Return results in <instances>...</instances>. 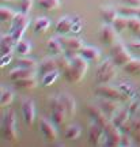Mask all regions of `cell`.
Here are the masks:
<instances>
[{"label": "cell", "mask_w": 140, "mask_h": 147, "mask_svg": "<svg viewBox=\"0 0 140 147\" xmlns=\"http://www.w3.org/2000/svg\"><path fill=\"white\" fill-rule=\"evenodd\" d=\"M57 67H59V71L60 72H64L65 69H68V67L71 65V57L67 56V55H64V56H60V57H57Z\"/></svg>", "instance_id": "cell-37"}, {"label": "cell", "mask_w": 140, "mask_h": 147, "mask_svg": "<svg viewBox=\"0 0 140 147\" xmlns=\"http://www.w3.org/2000/svg\"><path fill=\"white\" fill-rule=\"evenodd\" d=\"M118 87L128 98H132V97L135 95V89H133L132 83H129V82H122V83H120Z\"/></svg>", "instance_id": "cell-39"}, {"label": "cell", "mask_w": 140, "mask_h": 147, "mask_svg": "<svg viewBox=\"0 0 140 147\" xmlns=\"http://www.w3.org/2000/svg\"><path fill=\"white\" fill-rule=\"evenodd\" d=\"M118 101H114V100H110V98H104V97H99L98 100V106L102 109L105 115L109 117L110 120L113 119V116L117 113V110L120 109Z\"/></svg>", "instance_id": "cell-12"}, {"label": "cell", "mask_w": 140, "mask_h": 147, "mask_svg": "<svg viewBox=\"0 0 140 147\" xmlns=\"http://www.w3.org/2000/svg\"><path fill=\"white\" fill-rule=\"evenodd\" d=\"M122 3L132 7H140V0H122Z\"/></svg>", "instance_id": "cell-47"}, {"label": "cell", "mask_w": 140, "mask_h": 147, "mask_svg": "<svg viewBox=\"0 0 140 147\" xmlns=\"http://www.w3.org/2000/svg\"><path fill=\"white\" fill-rule=\"evenodd\" d=\"M129 51V48H127L124 45V42L121 41H116L114 44H112L110 57H112L114 63L117 64V67H124L125 64H128L133 59Z\"/></svg>", "instance_id": "cell-4"}, {"label": "cell", "mask_w": 140, "mask_h": 147, "mask_svg": "<svg viewBox=\"0 0 140 147\" xmlns=\"http://www.w3.org/2000/svg\"><path fill=\"white\" fill-rule=\"evenodd\" d=\"M124 71L131 75H140V59H132L128 64H125Z\"/></svg>", "instance_id": "cell-29"}, {"label": "cell", "mask_w": 140, "mask_h": 147, "mask_svg": "<svg viewBox=\"0 0 140 147\" xmlns=\"http://www.w3.org/2000/svg\"><path fill=\"white\" fill-rule=\"evenodd\" d=\"M40 132L42 134V136L45 138L49 142H53L57 139V128L56 124H52L49 120L42 119L40 120Z\"/></svg>", "instance_id": "cell-13"}, {"label": "cell", "mask_w": 140, "mask_h": 147, "mask_svg": "<svg viewBox=\"0 0 140 147\" xmlns=\"http://www.w3.org/2000/svg\"><path fill=\"white\" fill-rule=\"evenodd\" d=\"M137 8L139 7H132V5H120L118 7V12H121L122 15H127V16H135L137 15Z\"/></svg>", "instance_id": "cell-38"}, {"label": "cell", "mask_w": 140, "mask_h": 147, "mask_svg": "<svg viewBox=\"0 0 140 147\" xmlns=\"http://www.w3.org/2000/svg\"><path fill=\"white\" fill-rule=\"evenodd\" d=\"M116 68H117V64L112 60V57L104 60L95 71V82H97V84H105L112 82L114 76H116Z\"/></svg>", "instance_id": "cell-3"}, {"label": "cell", "mask_w": 140, "mask_h": 147, "mask_svg": "<svg viewBox=\"0 0 140 147\" xmlns=\"http://www.w3.org/2000/svg\"><path fill=\"white\" fill-rule=\"evenodd\" d=\"M117 30L114 29V26L112 23H105L104 26L101 27V32H99V38L101 41L109 45V44H114L117 40Z\"/></svg>", "instance_id": "cell-14"}, {"label": "cell", "mask_w": 140, "mask_h": 147, "mask_svg": "<svg viewBox=\"0 0 140 147\" xmlns=\"http://www.w3.org/2000/svg\"><path fill=\"white\" fill-rule=\"evenodd\" d=\"M128 21H129V16L127 15H118L116 19H114V22L112 23L114 26V29L117 30V32H124V30H127L128 29Z\"/></svg>", "instance_id": "cell-30"}, {"label": "cell", "mask_w": 140, "mask_h": 147, "mask_svg": "<svg viewBox=\"0 0 140 147\" xmlns=\"http://www.w3.org/2000/svg\"><path fill=\"white\" fill-rule=\"evenodd\" d=\"M95 94L98 97H104V98H110L114 101H125L129 100L127 95L120 90V87L116 86H110V84L105 83V84H99L98 87L95 89Z\"/></svg>", "instance_id": "cell-7"}, {"label": "cell", "mask_w": 140, "mask_h": 147, "mask_svg": "<svg viewBox=\"0 0 140 147\" xmlns=\"http://www.w3.org/2000/svg\"><path fill=\"white\" fill-rule=\"evenodd\" d=\"M21 109L25 123L29 127L33 125V123L36 120V104H34V101L31 98H25L21 104Z\"/></svg>", "instance_id": "cell-9"}, {"label": "cell", "mask_w": 140, "mask_h": 147, "mask_svg": "<svg viewBox=\"0 0 140 147\" xmlns=\"http://www.w3.org/2000/svg\"><path fill=\"white\" fill-rule=\"evenodd\" d=\"M63 45L65 48L67 52H80L82 48L84 47V42L82 38H78V37H60Z\"/></svg>", "instance_id": "cell-15"}, {"label": "cell", "mask_w": 140, "mask_h": 147, "mask_svg": "<svg viewBox=\"0 0 140 147\" xmlns=\"http://www.w3.org/2000/svg\"><path fill=\"white\" fill-rule=\"evenodd\" d=\"M37 79L36 76H30V78H25V79H21V80H16L15 82V86L18 89H22V90H33L37 87Z\"/></svg>", "instance_id": "cell-24"}, {"label": "cell", "mask_w": 140, "mask_h": 147, "mask_svg": "<svg viewBox=\"0 0 140 147\" xmlns=\"http://www.w3.org/2000/svg\"><path fill=\"white\" fill-rule=\"evenodd\" d=\"M132 138H133V142L136 146H140V129L132 131Z\"/></svg>", "instance_id": "cell-46"}, {"label": "cell", "mask_w": 140, "mask_h": 147, "mask_svg": "<svg viewBox=\"0 0 140 147\" xmlns=\"http://www.w3.org/2000/svg\"><path fill=\"white\" fill-rule=\"evenodd\" d=\"M139 38H140V34H139Z\"/></svg>", "instance_id": "cell-50"}, {"label": "cell", "mask_w": 140, "mask_h": 147, "mask_svg": "<svg viewBox=\"0 0 140 147\" xmlns=\"http://www.w3.org/2000/svg\"><path fill=\"white\" fill-rule=\"evenodd\" d=\"M105 131V144L110 147H117L121 146V139H122V134L120 131L118 127L114 125V123L112 120L106 124L104 128Z\"/></svg>", "instance_id": "cell-8"}, {"label": "cell", "mask_w": 140, "mask_h": 147, "mask_svg": "<svg viewBox=\"0 0 140 147\" xmlns=\"http://www.w3.org/2000/svg\"><path fill=\"white\" fill-rule=\"evenodd\" d=\"M101 15H102V18H104V21L106 22V23H113L114 19L118 16V11L116 10L114 7H112V5H108V7H104V8H102Z\"/></svg>", "instance_id": "cell-27"}, {"label": "cell", "mask_w": 140, "mask_h": 147, "mask_svg": "<svg viewBox=\"0 0 140 147\" xmlns=\"http://www.w3.org/2000/svg\"><path fill=\"white\" fill-rule=\"evenodd\" d=\"M3 1H12V0H3Z\"/></svg>", "instance_id": "cell-49"}, {"label": "cell", "mask_w": 140, "mask_h": 147, "mask_svg": "<svg viewBox=\"0 0 140 147\" xmlns=\"http://www.w3.org/2000/svg\"><path fill=\"white\" fill-rule=\"evenodd\" d=\"M1 135L8 142H15L18 139L16 132V116L12 109H8L4 113V117L1 120Z\"/></svg>", "instance_id": "cell-2"}, {"label": "cell", "mask_w": 140, "mask_h": 147, "mask_svg": "<svg viewBox=\"0 0 140 147\" xmlns=\"http://www.w3.org/2000/svg\"><path fill=\"white\" fill-rule=\"evenodd\" d=\"M139 101L137 100H133V101H131V105L128 106V110H129V113L131 115H133V113H135L136 110L139 109Z\"/></svg>", "instance_id": "cell-44"}, {"label": "cell", "mask_w": 140, "mask_h": 147, "mask_svg": "<svg viewBox=\"0 0 140 147\" xmlns=\"http://www.w3.org/2000/svg\"><path fill=\"white\" fill-rule=\"evenodd\" d=\"M49 106H50V115H52V120L56 125H61L67 119V110L63 105V101L60 98V94L55 95L49 100Z\"/></svg>", "instance_id": "cell-6"}, {"label": "cell", "mask_w": 140, "mask_h": 147, "mask_svg": "<svg viewBox=\"0 0 140 147\" xmlns=\"http://www.w3.org/2000/svg\"><path fill=\"white\" fill-rule=\"evenodd\" d=\"M80 55H82L87 61H91V63L98 61L99 59H101V51H99L98 48L91 47V45H87V47L84 45V47L82 48V51H80Z\"/></svg>", "instance_id": "cell-19"}, {"label": "cell", "mask_w": 140, "mask_h": 147, "mask_svg": "<svg viewBox=\"0 0 140 147\" xmlns=\"http://www.w3.org/2000/svg\"><path fill=\"white\" fill-rule=\"evenodd\" d=\"M15 51L18 55L21 56H25V55H29L31 51V44L29 41H25V40H21L15 45Z\"/></svg>", "instance_id": "cell-32"}, {"label": "cell", "mask_w": 140, "mask_h": 147, "mask_svg": "<svg viewBox=\"0 0 140 147\" xmlns=\"http://www.w3.org/2000/svg\"><path fill=\"white\" fill-rule=\"evenodd\" d=\"M18 65H19V67H23V68L34 69V71H36L37 68H40L38 61L34 60V59H30V57H21L18 60Z\"/></svg>", "instance_id": "cell-31"}, {"label": "cell", "mask_w": 140, "mask_h": 147, "mask_svg": "<svg viewBox=\"0 0 140 147\" xmlns=\"http://www.w3.org/2000/svg\"><path fill=\"white\" fill-rule=\"evenodd\" d=\"M87 113H88V116L93 119L94 123H97V124L101 125L102 128H105L106 124L110 121V119L102 112V109H101L98 105H88L87 106Z\"/></svg>", "instance_id": "cell-11"}, {"label": "cell", "mask_w": 140, "mask_h": 147, "mask_svg": "<svg viewBox=\"0 0 140 147\" xmlns=\"http://www.w3.org/2000/svg\"><path fill=\"white\" fill-rule=\"evenodd\" d=\"M27 26H29V18L27 14L25 12H16V15L14 16V19L11 21V26H10V33L12 34L15 42H18L22 40V36L25 34Z\"/></svg>", "instance_id": "cell-5"}, {"label": "cell", "mask_w": 140, "mask_h": 147, "mask_svg": "<svg viewBox=\"0 0 140 147\" xmlns=\"http://www.w3.org/2000/svg\"><path fill=\"white\" fill-rule=\"evenodd\" d=\"M8 76H10V79L12 82H16V80H21V79H25V78L36 76V72H34V69L23 68V67H19V65H18V68L12 69Z\"/></svg>", "instance_id": "cell-18"}, {"label": "cell", "mask_w": 140, "mask_h": 147, "mask_svg": "<svg viewBox=\"0 0 140 147\" xmlns=\"http://www.w3.org/2000/svg\"><path fill=\"white\" fill-rule=\"evenodd\" d=\"M56 69H59V67H57V60L53 57L44 59L42 63L40 64V72H41L42 75L52 72V71H56Z\"/></svg>", "instance_id": "cell-23"}, {"label": "cell", "mask_w": 140, "mask_h": 147, "mask_svg": "<svg viewBox=\"0 0 140 147\" xmlns=\"http://www.w3.org/2000/svg\"><path fill=\"white\" fill-rule=\"evenodd\" d=\"M14 45H16V42H15V40H14V37H12L11 33L1 34V37H0V52H1V55L12 53Z\"/></svg>", "instance_id": "cell-16"}, {"label": "cell", "mask_w": 140, "mask_h": 147, "mask_svg": "<svg viewBox=\"0 0 140 147\" xmlns=\"http://www.w3.org/2000/svg\"><path fill=\"white\" fill-rule=\"evenodd\" d=\"M64 45H63L61 40L59 37H52L49 41H48V51L50 53H53L55 56H59L64 52Z\"/></svg>", "instance_id": "cell-21"}, {"label": "cell", "mask_w": 140, "mask_h": 147, "mask_svg": "<svg viewBox=\"0 0 140 147\" xmlns=\"http://www.w3.org/2000/svg\"><path fill=\"white\" fill-rule=\"evenodd\" d=\"M82 27H83V22L80 21V18H72V29H71V32L73 33H79L82 32Z\"/></svg>", "instance_id": "cell-40"}, {"label": "cell", "mask_w": 140, "mask_h": 147, "mask_svg": "<svg viewBox=\"0 0 140 147\" xmlns=\"http://www.w3.org/2000/svg\"><path fill=\"white\" fill-rule=\"evenodd\" d=\"M128 29L132 33L140 34V16H129V21H128Z\"/></svg>", "instance_id": "cell-36"}, {"label": "cell", "mask_w": 140, "mask_h": 147, "mask_svg": "<svg viewBox=\"0 0 140 147\" xmlns=\"http://www.w3.org/2000/svg\"><path fill=\"white\" fill-rule=\"evenodd\" d=\"M88 71V61L82 55H75L71 57V65L65 69L63 75L69 83H78L84 78Z\"/></svg>", "instance_id": "cell-1"}, {"label": "cell", "mask_w": 140, "mask_h": 147, "mask_svg": "<svg viewBox=\"0 0 140 147\" xmlns=\"http://www.w3.org/2000/svg\"><path fill=\"white\" fill-rule=\"evenodd\" d=\"M60 98H61L63 105L67 110L68 117H72L75 110H76V102L73 100V97L71 94H68V93H63V94H60Z\"/></svg>", "instance_id": "cell-20"}, {"label": "cell", "mask_w": 140, "mask_h": 147, "mask_svg": "<svg viewBox=\"0 0 140 147\" xmlns=\"http://www.w3.org/2000/svg\"><path fill=\"white\" fill-rule=\"evenodd\" d=\"M16 12L8 7H0V21L1 22H11L14 19Z\"/></svg>", "instance_id": "cell-34"}, {"label": "cell", "mask_w": 140, "mask_h": 147, "mask_svg": "<svg viewBox=\"0 0 140 147\" xmlns=\"http://www.w3.org/2000/svg\"><path fill=\"white\" fill-rule=\"evenodd\" d=\"M33 3H34V0H21L22 12L29 14V12H30V10H31V7H33Z\"/></svg>", "instance_id": "cell-41"}, {"label": "cell", "mask_w": 140, "mask_h": 147, "mask_svg": "<svg viewBox=\"0 0 140 147\" xmlns=\"http://www.w3.org/2000/svg\"><path fill=\"white\" fill-rule=\"evenodd\" d=\"M50 27V21L48 19L46 16H40L37 18L34 22V32L36 33H46L48 29Z\"/></svg>", "instance_id": "cell-26"}, {"label": "cell", "mask_w": 140, "mask_h": 147, "mask_svg": "<svg viewBox=\"0 0 140 147\" xmlns=\"http://www.w3.org/2000/svg\"><path fill=\"white\" fill-rule=\"evenodd\" d=\"M72 29V18L69 16H63L60 18L56 23V32L59 34H65V33L71 32Z\"/></svg>", "instance_id": "cell-22"}, {"label": "cell", "mask_w": 140, "mask_h": 147, "mask_svg": "<svg viewBox=\"0 0 140 147\" xmlns=\"http://www.w3.org/2000/svg\"><path fill=\"white\" fill-rule=\"evenodd\" d=\"M137 16H140V7L137 8Z\"/></svg>", "instance_id": "cell-48"}, {"label": "cell", "mask_w": 140, "mask_h": 147, "mask_svg": "<svg viewBox=\"0 0 140 147\" xmlns=\"http://www.w3.org/2000/svg\"><path fill=\"white\" fill-rule=\"evenodd\" d=\"M64 135H65V138L68 140H78L80 138V135H82V128L78 124H71V125L67 127Z\"/></svg>", "instance_id": "cell-28"}, {"label": "cell", "mask_w": 140, "mask_h": 147, "mask_svg": "<svg viewBox=\"0 0 140 147\" xmlns=\"http://www.w3.org/2000/svg\"><path fill=\"white\" fill-rule=\"evenodd\" d=\"M12 61V53H7V55H1V59H0V65L1 67H5Z\"/></svg>", "instance_id": "cell-43"}, {"label": "cell", "mask_w": 140, "mask_h": 147, "mask_svg": "<svg viewBox=\"0 0 140 147\" xmlns=\"http://www.w3.org/2000/svg\"><path fill=\"white\" fill-rule=\"evenodd\" d=\"M38 4L44 10L53 11L60 7V0H38Z\"/></svg>", "instance_id": "cell-33"}, {"label": "cell", "mask_w": 140, "mask_h": 147, "mask_svg": "<svg viewBox=\"0 0 140 147\" xmlns=\"http://www.w3.org/2000/svg\"><path fill=\"white\" fill-rule=\"evenodd\" d=\"M12 101H14V93L10 89H7L5 86H3L0 90V105L5 108V106L11 105Z\"/></svg>", "instance_id": "cell-25"}, {"label": "cell", "mask_w": 140, "mask_h": 147, "mask_svg": "<svg viewBox=\"0 0 140 147\" xmlns=\"http://www.w3.org/2000/svg\"><path fill=\"white\" fill-rule=\"evenodd\" d=\"M132 51V52H136V53H140V40L137 41H133L129 44V47H128Z\"/></svg>", "instance_id": "cell-45"}, {"label": "cell", "mask_w": 140, "mask_h": 147, "mask_svg": "<svg viewBox=\"0 0 140 147\" xmlns=\"http://www.w3.org/2000/svg\"><path fill=\"white\" fill-rule=\"evenodd\" d=\"M57 78H59V69H56V71H52V72L49 74H45V75H42V84L44 86H52L55 82L57 80Z\"/></svg>", "instance_id": "cell-35"}, {"label": "cell", "mask_w": 140, "mask_h": 147, "mask_svg": "<svg viewBox=\"0 0 140 147\" xmlns=\"http://www.w3.org/2000/svg\"><path fill=\"white\" fill-rule=\"evenodd\" d=\"M132 144H135L132 135L124 132V134H122V139H121V146H132Z\"/></svg>", "instance_id": "cell-42"}, {"label": "cell", "mask_w": 140, "mask_h": 147, "mask_svg": "<svg viewBox=\"0 0 140 147\" xmlns=\"http://www.w3.org/2000/svg\"><path fill=\"white\" fill-rule=\"evenodd\" d=\"M129 117H131V113H129V110H128V108H120L117 110V113L113 116L112 121L114 123V125L118 127L120 129H121L129 121Z\"/></svg>", "instance_id": "cell-17"}, {"label": "cell", "mask_w": 140, "mask_h": 147, "mask_svg": "<svg viewBox=\"0 0 140 147\" xmlns=\"http://www.w3.org/2000/svg\"><path fill=\"white\" fill-rule=\"evenodd\" d=\"M88 142L93 146H99V144H105V131L101 125H98L97 123L91 124L90 129H88Z\"/></svg>", "instance_id": "cell-10"}]
</instances>
